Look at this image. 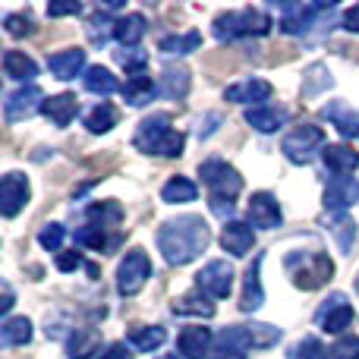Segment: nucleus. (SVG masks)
I'll list each match as a JSON object with an SVG mask.
<instances>
[{
  "instance_id": "obj_1",
  "label": "nucleus",
  "mask_w": 359,
  "mask_h": 359,
  "mask_svg": "<svg viewBox=\"0 0 359 359\" xmlns=\"http://www.w3.org/2000/svg\"><path fill=\"white\" fill-rule=\"evenodd\" d=\"M208 243L211 230L198 215H183L158 230V249L164 252L168 265H189L192 259H198L208 249Z\"/></svg>"
},
{
  "instance_id": "obj_2",
  "label": "nucleus",
  "mask_w": 359,
  "mask_h": 359,
  "mask_svg": "<svg viewBox=\"0 0 359 359\" xmlns=\"http://www.w3.org/2000/svg\"><path fill=\"white\" fill-rule=\"evenodd\" d=\"M198 177L208 186V208L211 215H217L224 224L233 215V198L240 196L243 189V177L230 168L224 158H208V161L198 164ZM233 221V217H230Z\"/></svg>"
},
{
  "instance_id": "obj_3",
  "label": "nucleus",
  "mask_w": 359,
  "mask_h": 359,
  "mask_svg": "<svg viewBox=\"0 0 359 359\" xmlns=\"http://www.w3.org/2000/svg\"><path fill=\"white\" fill-rule=\"evenodd\" d=\"M133 145H136L142 155L177 158V155H183L186 136L170 126L168 114H151V117H145L142 123H139L136 136H133Z\"/></svg>"
},
{
  "instance_id": "obj_4",
  "label": "nucleus",
  "mask_w": 359,
  "mask_h": 359,
  "mask_svg": "<svg viewBox=\"0 0 359 359\" xmlns=\"http://www.w3.org/2000/svg\"><path fill=\"white\" fill-rule=\"evenodd\" d=\"M271 32V16L255 6H243L233 13H221L215 19V38L217 41H233V38H249V35H268Z\"/></svg>"
},
{
  "instance_id": "obj_5",
  "label": "nucleus",
  "mask_w": 359,
  "mask_h": 359,
  "mask_svg": "<svg viewBox=\"0 0 359 359\" xmlns=\"http://www.w3.org/2000/svg\"><path fill=\"white\" fill-rule=\"evenodd\" d=\"M287 271H290L293 284L299 290H318L331 280L334 274V262L328 259L325 252H290L287 255Z\"/></svg>"
},
{
  "instance_id": "obj_6",
  "label": "nucleus",
  "mask_w": 359,
  "mask_h": 359,
  "mask_svg": "<svg viewBox=\"0 0 359 359\" xmlns=\"http://www.w3.org/2000/svg\"><path fill=\"white\" fill-rule=\"evenodd\" d=\"M280 151H284V158L293 164H309L312 158H316V151H325V130L322 126H312V123L297 126L293 133L284 136Z\"/></svg>"
},
{
  "instance_id": "obj_7",
  "label": "nucleus",
  "mask_w": 359,
  "mask_h": 359,
  "mask_svg": "<svg viewBox=\"0 0 359 359\" xmlns=\"http://www.w3.org/2000/svg\"><path fill=\"white\" fill-rule=\"evenodd\" d=\"M151 278V259L142 249H130L117 268V290L120 297H136Z\"/></svg>"
},
{
  "instance_id": "obj_8",
  "label": "nucleus",
  "mask_w": 359,
  "mask_h": 359,
  "mask_svg": "<svg viewBox=\"0 0 359 359\" xmlns=\"http://www.w3.org/2000/svg\"><path fill=\"white\" fill-rule=\"evenodd\" d=\"M196 287L202 293H208L211 299L230 297V290H233V268H230L224 259L208 262V265H205L202 271L196 274Z\"/></svg>"
},
{
  "instance_id": "obj_9",
  "label": "nucleus",
  "mask_w": 359,
  "mask_h": 359,
  "mask_svg": "<svg viewBox=\"0 0 359 359\" xmlns=\"http://www.w3.org/2000/svg\"><path fill=\"white\" fill-rule=\"evenodd\" d=\"M316 322L322 325V331H328V334H344V331L353 325V306L347 303L344 293H331L322 309L316 312Z\"/></svg>"
},
{
  "instance_id": "obj_10",
  "label": "nucleus",
  "mask_w": 359,
  "mask_h": 359,
  "mask_svg": "<svg viewBox=\"0 0 359 359\" xmlns=\"http://www.w3.org/2000/svg\"><path fill=\"white\" fill-rule=\"evenodd\" d=\"M249 350H255V347H252V341H249L246 325H230V328H224L221 334L215 337L208 359H246Z\"/></svg>"
},
{
  "instance_id": "obj_11",
  "label": "nucleus",
  "mask_w": 359,
  "mask_h": 359,
  "mask_svg": "<svg viewBox=\"0 0 359 359\" xmlns=\"http://www.w3.org/2000/svg\"><path fill=\"white\" fill-rule=\"evenodd\" d=\"M44 107V92L38 86H22L16 88V92L6 95L4 101V117L6 123H19V120L32 117L35 111H41Z\"/></svg>"
},
{
  "instance_id": "obj_12",
  "label": "nucleus",
  "mask_w": 359,
  "mask_h": 359,
  "mask_svg": "<svg viewBox=\"0 0 359 359\" xmlns=\"http://www.w3.org/2000/svg\"><path fill=\"white\" fill-rule=\"evenodd\" d=\"M25 205H29V180L25 174L13 170L0 183V211H4V217H16Z\"/></svg>"
},
{
  "instance_id": "obj_13",
  "label": "nucleus",
  "mask_w": 359,
  "mask_h": 359,
  "mask_svg": "<svg viewBox=\"0 0 359 359\" xmlns=\"http://www.w3.org/2000/svg\"><path fill=\"white\" fill-rule=\"evenodd\" d=\"M325 13V4H287L280 16V32L284 35H306L316 25V16Z\"/></svg>"
},
{
  "instance_id": "obj_14",
  "label": "nucleus",
  "mask_w": 359,
  "mask_h": 359,
  "mask_svg": "<svg viewBox=\"0 0 359 359\" xmlns=\"http://www.w3.org/2000/svg\"><path fill=\"white\" fill-rule=\"evenodd\" d=\"M359 198V183L353 177H331L328 180V186H325V208L328 211H347L350 205H353Z\"/></svg>"
},
{
  "instance_id": "obj_15",
  "label": "nucleus",
  "mask_w": 359,
  "mask_h": 359,
  "mask_svg": "<svg viewBox=\"0 0 359 359\" xmlns=\"http://www.w3.org/2000/svg\"><path fill=\"white\" fill-rule=\"evenodd\" d=\"M221 246L224 252L236 255V259H243V255L252 252L255 246V233H252V224L246 221H227L221 230Z\"/></svg>"
},
{
  "instance_id": "obj_16",
  "label": "nucleus",
  "mask_w": 359,
  "mask_h": 359,
  "mask_svg": "<svg viewBox=\"0 0 359 359\" xmlns=\"http://www.w3.org/2000/svg\"><path fill=\"white\" fill-rule=\"evenodd\" d=\"M249 224L262 230H274L280 227V205L271 192H255L249 198Z\"/></svg>"
},
{
  "instance_id": "obj_17",
  "label": "nucleus",
  "mask_w": 359,
  "mask_h": 359,
  "mask_svg": "<svg viewBox=\"0 0 359 359\" xmlns=\"http://www.w3.org/2000/svg\"><path fill=\"white\" fill-rule=\"evenodd\" d=\"M271 82L268 79H243L236 86H227L224 88V98L233 101V104H255L262 107V101L271 98Z\"/></svg>"
},
{
  "instance_id": "obj_18",
  "label": "nucleus",
  "mask_w": 359,
  "mask_h": 359,
  "mask_svg": "<svg viewBox=\"0 0 359 359\" xmlns=\"http://www.w3.org/2000/svg\"><path fill=\"white\" fill-rule=\"evenodd\" d=\"M48 69L57 76V79L69 82L86 69V50L82 48H67V50H54L48 54Z\"/></svg>"
},
{
  "instance_id": "obj_19",
  "label": "nucleus",
  "mask_w": 359,
  "mask_h": 359,
  "mask_svg": "<svg viewBox=\"0 0 359 359\" xmlns=\"http://www.w3.org/2000/svg\"><path fill=\"white\" fill-rule=\"evenodd\" d=\"M211 344H215V337H211L208 328H202V325H189V328L180 331L177 337V347L180 353L186 359H202L211 353Z\"/></svg>"
},
{
  "instance_id": "obj_20",
  "label": "nucleus",
  "mask_w": 359,
  "mask_h": 359,
  "mask_svg": "<svg viewBox=\"0 0 359 359\" xmlns=\"http://www.w3.org/2000/svg\"><path fill=\"white\" fill-rule=\"evenodd\" d=\"M265 303V290H262V255H255V262L249 265L246 278H243V297H240V309L243 312H255Z\"/></svg>"
},
{
  "instance_id": "obj_21",
  "label": "nucleus",
  "mask_w": 359,
  "mask_h": 359,
  "mask_svg": "<svg viewBox=\"0 0 359 359\" xmlns=\"http://www.w3.org/2000/svg\"><path fill=\"white\" fill-rule=\"evenodd\" d=\"M322 114H325V120H331V123L337 126V133H341L344 139H359V114L350 104H344V101H328V104L322 107Z\"/></svg>"
},
{
  "instance_id": "obj_22",
  "label": "nucleus",
  "mask_w": 359,
  "mask_h": 359,
  "mask_svg": "<svg viewBox=\"0 0 359 359\" xmlns=\"http://www.w3.org/2000/svg\"><path fill=\"white\" fill-rule=\"evenodd\" d=\"M123 101L126 104H133V107H145L149 101H155V95H158V86H155V79H151L149 73H130V79L123 82Z\"/></svg>"
},
{
  "instance_id": "obj_23",
  "label": "nucleus",
  "mask_w": 359,
  "mask_h": 359,
  "mask_svg": "<svg viewBox=\"0 0 359 359\" xmlns=\"http://www.w3.org/2000/svg\"><path fill=\"white\" fill-rule=\"evenodd\" d=\"M322 161L334 177H350L359 168V151H353L350 145H325Z\"/></svg>"
},
{
  "instance_id": "obj_24",
  "label": "nucleus",
  "mask_w": 359,
  "mask_h": 359,
  "mask_svg": "<svg viewBox=\"0 0 359 359\" xmlns=\"http://www.w3.org/2000/svg\"><path fill=\"white\" fill-rule=\"evenodd\" d=\"M189 69L183 63H168L161 69V95L170 101H183L189 95Z\"/></svg>"
},
{
  "instance_id": "obj_25",
  "label": "nucleus",
  "mask_w": 359,
  "mask_h": 359,
  "mask_svg": "<svg viewBox=\"0 0 359 359\" xmlns=\"http://www.w3.org/2000/svg\"><path fill=\"white\" fill-rule=\"evenodd\" d=\"M41 114L50 120L54 126H69L73 123V117L79 114V101H76V95H54V98L44 101Z\"/></svg>"
},
{
  "instance_id": "obj_26",
  "label": "nucleus",
  "mask_w": 359,
  "mask_h": 359,
  "mask_svg": "<svg viewBox=\"0 0 359 359\" xmlns=\"http://www.w3.org/2000/svg\"><path fill=\"white\" fill-rule=\"evenodd\" d=\"M290 120V111L287 107H249L246 111V123L252 126V130H259V133H274V130H280V126Z\"/></svg>"
},
{
  "instance_id": "obj_27",
  "label": "nucleus",
  "mask_w": 359,
  "mask_h": 359,
  "mask_svg": "<svg viewBox=\"0 0 359 359\" xmlns=\"http://www.w3.org/2000/svg\"><path fill=\"white\" fill-rule=\"evenodd\" d=\"M145 29H149V22H145L142 13H130V16L114 19V38H117L123 48H139Z\"/></svg>"
},
{
  "instance_id": "obj_28",
  "label": "nucleus",
  "mask_w": 359,
  "mask_h": 359,
  "mask_svg": "<svg viewBox=\"0 0 359 359\" xmlns=\"http://www.w3.org/2000/svg\"><path fill=\"white\" fill-rule=\"evenodd\" d=\"M170 309H174V316H198V318L215 316V303H211V297L208 293H202L198 287L196 290H189V293H183V297H177Z\"/></svg>"
},
{
  "instance_id": "obj_29",
  "label": "nucleus",
  "mask_w": 359,
  "mask_h": 359,
  "mask_svg": "<svg viewBox=\"0 0 359 359\" xmlns=\"http://www.w3.org/2000/svg\"><path fill=\"white\" fill-rule=\"evenodd\" d=\"M4 73L6 79H16V82H29L38 76V63L32 57H25L22 50H6L4 54Z\"/></svg>"
},
{
  "instance_id": "obj_30",
  "label": "nucleus",
  "mask_w": 359,
  "mask_h": 359,
  "mask_svg": "<svg viewBox=\"0 0 359 359\" xmlns=\"http://www.w3.org/2000/svg\"><path fill=\"white\" fill-rule=\"evenodd\" d=\"M82 86H86V92L101 95V98H107V95H114L117 88H123L107 67H88L86 76H82Z\"/></svg>"
},
{
  "instance_id": "obj_31",
  "label": "nucleus",
  "mask_w": 359,
  "mask_h": 359,
  "mask_svg": "<svg viewBox=\"0 0 359 359\" xmlns=\"http://www.w3.org/2000/svg\"><path fill=\"white\" fill-rule=\"evenodd\" d=\"M101 347V334L95 328H76L69 334V344H67V356L69 359H88L92 353H98Z\"/></svg>"
},
{
  "instance_id": "obj_32",
  "label": "nucleus",
  "mask_w": 359,
  "mask_h": 359,
  "mask_svg": "<svg viewBox=\"0 0 359 359\" xmlns=\"http://www.w3.org/2000/svg\"><path fill=\"white\" fill-rule=\"evenodd\" d=\"M76 243L86 249H98V252H111V249H117L120 236H107L104 227H98V224H86V227L76 230Z\"/></svg>"
},
{
  "instance_id": "obj_33",
  "label": "nucleus",
  "mask_w": 359,
  "mask_h": 359,
  "mask_svg": "<svg viewBox=\"0 0 359 359\" xmlns=\"http://www.w3.org/2000/svg\"><path fill=\"white\" fill-rule=\"evenodd\" d=\"M164 341H168V331L161 325H136V328H130V344L136 350H142V353L158 350Z\"/></svg>"
},
{
  "instance_id": "obj_34",
  "label": "nucleus",
  "mask_w": 359,
  "mask_h": 359,
  "mask_svg": "<svg viewBox=\"0 0 359 359\" xmlns=\"http://www.w3.org/2000/svg\"><path fill=\"white\" fill-rule=\"evenodd\" d=\"M196 196H198V186L192 183V180H186V177H170L168 183H164V189H161V198L168 205L196 202Z\"/></svg>"
},
{
  "instance_id": "obj_35",
  "label": "nucleus",
  "mask_w": 359,
  "mask_h": 359,
  "mask_svg": "<svg viewBox=\"0 0 359 359\" xmlns=\"http://www.w3.org/2000/svg\"><path fill=\"white\" fill-rule=\"evenodd\" d=\"M32 341V322L29 318H6L4 328H0V344L6 350L10 347H22Z\"/></svg>"
},
{
  "instance_id": "obj_36",
  "label": "nucleus",
  "mask_w": 359,
  "mask_h": 359,
  "mask_svg": "<svg viewBox=\"0 0 359 359\" xmlns=\"http://www.w3.org/2000/svg\"><path fill=\"white\" fill-rule=\"evenodd\" d=\"M86 217H88V224H98V227L107 230L123 221V208H120L117 202H95V205H88Z\"/></svg>"
},
{
  "instance_id": "obj_37",
  "label": "nucleus",
  "mask_w": 359,
  "mask_h": 359,
  "mask_svg": "<svg viewBox=\"0 0 359 359\" xmlns=\"http://www.w3.org/2000/svg\"><path fill=\"white\" fill-rule=\"evenodd\" d=\"M86 126L88 133H107L117 126V107H111L107 101H101V104H95L92 111L86 114Z\"/></svg>"
},
{
  "instance_id": "obj_38",
  "label": "nucleus",
  "mask_w": 359,
  "mask_h": 359,
  "mask_svg": "<svg viewBox=\"0 0 359 359\" xmlns=\"http://www.w3.org/2000/svg\"><path fill=\"white\" fill-rule=\"evenodd\" d=\"M202 48V35L198 32H186V35H168L158 41V50L164 54H192Z\"/></svg>"
},
{
  "instance_id": "obj_39",
  "label": "nucleus",
  "mask_w": 359,
  "mask_h": 359,
  "mask_svg": "<svg viewBox=\"0 0 359 359\" xmlns=\"http://www.w3.org/2000/svg\"><path fill=\"white\" fill-rule=\"evenodd\" d=\"M334 86V79H331V73H328V67H322V63H312L309 69L303 73V95H322L325 88H331Z\"/></svg>"
},
{
  "instance_id": "obj_40",
  "label": "nucleus",
  "mask_w": 359,
  "mask_h": 359,
  "mask_svg": "<svg viewBox=\"0 0 359 359\" xmlns=\"http://www.w3.org/2000/svg\"><path fill=\"white\" fill-rule=\"evenodd\" d=\"M246 331H249V341H252L255 350H268L280 341V328H271V325L252 322V325H246Z\"/></svg>"
},
{
  "instance_id": "obj_41",
  "label": "nucleus",
  "mask_w": 359,
  "mask_h": 359,
  "mask_svg": "<svg viewBox=\"0 0 359 359\" xmlns=\"http://www.w3.org/2000/svg\"><path fill=\"white\" fill-rule=\"evenodd\" d=\"M117 63L126 69V73H145V63H149V54L142 48H123L117 50Z\"/></svg>"
},
{
  "instance_id": "obj_42",
  "label": "nucleus",
  "mask_w": 359,
  "mask_h": 359,
  "mask_svg": "<svg viewBox=\"0 0 359 359\" xmlns=\"http://www.w3.org/2000/svg\"><path fill=\"white\" fill-rule=\"evenodd\" d=\"M290 359H328V350L322 347L318 337H303L299 344H293Z\"/></svg>"
},
{
  "instance_id": "obj_43",
  "label": "nucleus",
  "mask_w": 359,
  "mask_h": 359,
  "mask_svg": "<svg viewBox=\"0 0 359 359\" xmlns=\"http://www.w3.org/2000/svg\"><path fill=\"white\" fill-rule=\"evenodd\" d=\"M63 236H67L63 224H44V227L38 230V243H41V246L48 249V252H60Z\"/></svg>"
},
{
  "instance_id": "obj_44",
  "label": "nucleus",
  "mask_w": 359,
  "mask_h": 359,
  "mask_svg": "<svg viewBox=\"0 0 359 359\" xmlns=\"http://www.w3.org/2000/svg\"><path fill=\"white\" fill-rule=\"evenodd\" d=\"M114 35V22L111 19H104V10L95 13L92 19H88V38H92L95 44H107V38Z\"/></svg>"
},
{
  "instance_id": "obj_45",
  "label": "nucleus",
  "mask_w": 359,
  "mask_h": 359,
  "mask_svg": "<svg viewBox=\"0 0 359 359\" xmlns=\"http://www.w3.org/2000/svg\"><path fill=\"white\" fill-rule=\"evenodd\" d=\"M331 233L337 236V243H341L344 252H350V249H353V240H356V224L350 221V217H337V221L331 224Z\"/></svg>"
},
{
  "instance_id": "obj_46",
  "label": "nucleus",
  "mask_w": 359,
  "mask_h": 359,
  "mask_svg": "<svg viewBox=\"0 0 359 359\" xmlns=\"http://www.w3.org/2000/svg\"><path fill=\"white\" fill-rule=\"evenodd\" d=\"M328 359H359V337L347 334L328 347Z\"/></svg>"
},
{
  "instance_id": "obj_47",
  "label": "nucleus",
  "mask_w": 359,
  "mask_h": 359,
  "mask_svg": "<svg viewBox=\"0 0 359 359\" xmlns=\"http://www.w3.org/2000/svg\"><path fill=\"white\" fill-rule=\"evenodd\" d=\"M4 29H6L10 38H22V35L32 32V19L25 16V13H10V16L4 19Z\"/></svg>"
},
{
  "instance_id": "obj_48",
  "label": "nucleus",
  "mask_w": 359,
  "mask_h": 359,
  "mask_svg": "<svg viewBox=\"0 0 359 359\" xmlns=\"http://www.w3.org/2000/svg\"><path fill=\"white\" fill-rule=\"evenodd\" d=\"M57 268H60V271H76V268H82V255L76 252V249L57 252Z\"/></svg>"
},
{
  "instance_id": "obj_49",
  "label": "nucleus",
  "mask_w": 359,
  "mask_h": 359,
  "mask_svg": "<svg viewBox=\"0 0 359 359\" xmlns=\"http://www.w3.org/2000/svg\"><path fill=\"white\" fill-rule=\"evenodd\" d=\"M82 13V6L76 4V0H69V4H50L48 6V16L50 19H57V16H79Z\"/></svg>"
},
{
  "instance_id": "obj_50",
  "label": "nucleus",
  "mask_w": 359,
  "mask_h": 359,
  "mask_svg": "<svg viewBox=\"0 0 359 359\" xmlns=\"http://www.w3.org/2000/svg\"><path fill=\"white\" fill-rule=\"evenodd\" d=\"M98 359H133V353H130V347H126V344H111V347H107Z\"/></svg>"
},
{
  "instance_id": "obj_51",
  "label": "nucleus",
  "mask_w": 359,
  "mask_h": 359,
  "mask_svg": "<svg viewBox=\"0 0 359 359\" xmlns=\"http://www.w3.org/2000/svg\"><path fill=\"white\" fill-rule=\"evenodd\" d=\"M344 29H347V32H356V35H359V4L350 6V10L344 13Z\"/></svg>"
},
{
  "instance_id": "obj_52",
  "label": "nucleus",
  "mask_w": 359,
  "mask_h": 359,
  "mask_svg": "<svg viewBox=\"0 0 359 359\" xmlns=\"http://www.w3.org/2000/svg\"><path fill=\"white\" fill-rule=\"evenodd\" d=\"M217 123H221V114H208V117H205V126H198V139H208L211 133L217 130Z\"/></svg>"
},
{
  "instance_id": "obj_53",
  "label": "nucleus",
  "mask_w": 359,
  "mask_h": 359,
  "mask_svg": "<svg viewBox=\"0 0 359 359\" xmlns=\"http://www.w3.org/2000/svg\"><path fill=\"white\" fill-rule=\"evenodd\" d=\"M13 309V290L4 287V303H0V312H10Z\"/></svg>"
},
{
  "instance_id": "obj_54",
  "label": "nucleus",
  "mask_w": 359,
  "mask_h": 359,
  "mask_svg": "<svg viewBox=\"0 0 359 359\" xmlns=\"http://www.w3.org/2000/svg\"><path fill=\"white\" fill-rule=\"evenodd\" d=\"M161 359H177V356H161Z\"/></svg>"
},
{
  "instance_id": "obj_55",
  "label": "nucleus",
  "mask_w": 359,
  "mask_h": 359,
  "mask_svg": "<svg viewBox=\"0 0 359 359\" xmlns=\"http://www.w3.org/2000/svg\"><path fill=\"white\" fill-rule=\"evenodd\" d=\"M356 290H359V278H356Z\"/></svg>"
}]
</instances>
